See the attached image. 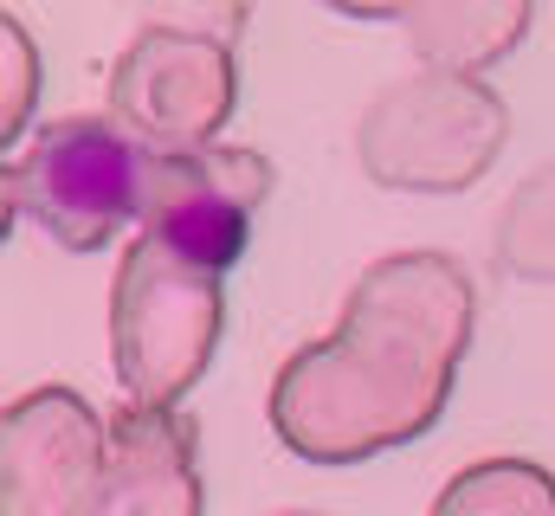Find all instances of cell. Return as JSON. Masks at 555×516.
<instances>
[{
  "instance_id": "obj_2",
  "label": "cell",
  "mask_w": 555,
  "mask_h": 516,
  "mask_svg": "<svg viewBox=\"0 0 555 516\" xmlns=\"http://www.w3.org/2000/svg\"><path fill=\"white\" fill-rule=\"evenodd\" d=\"M149 227L168 253L194 258L207 271H227L246 253V227H253V207L214 175V162L201 155H162V175H155V201H149Z\"/></svg>"
},
{
  "instance_id": "obj_1",
  "label": "cell",
  "mask_w": 555,
  "mask_h": 516,
  "mask_svg": "<svg viewBox=\"0 0 555 516\" xmlns=\"http://www.w3.org/2000/svg\"><path fill=\"white\" fill-rule=\"evenodd\" d=\"M155 175H162V155L137 129L111 117H72L33 142V155L13 168V194L59 246L91 253L117 227L149 220Z\"/></svg>"
}]
</instances>
